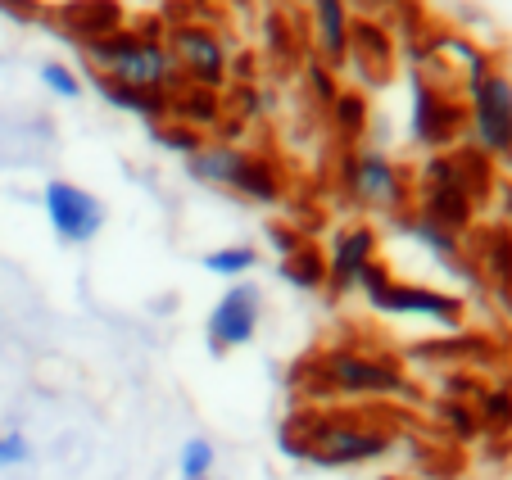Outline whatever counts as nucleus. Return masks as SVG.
I'll return each mask as SVG.
<instances>
[{"label":"nucleus","instance_id":"f257e3e1","mask_svg":"<svg viewBox=\"0 0 512 480\" xmlns=\"http://www.w3.org/2000/svg\"><path fill=\"white\" fill-rule=\"evenodd\" d=\"M277 444L295 462L340 471V467H363V462L386 458L395 449V431L349 413V408H295L281 422Z\"/></svg>","mask_w":512,"mask_h":480},{"label":"nucleus","instance_id":"f03ea898","mask_svg":"<svg viewBox=\"0 0 512 480\" xmlns=\"http://www.w3.org/2000/svg\"><path fill=\"white\" fill-rule=\"evenodd\" d=\"M82 55H87L91 77H105V82H118V87L155 91V96L168 100L186 87L182 73L168 59L164 19H127L118 32L82 46Z\"/></svg>","mask_w":512,"mask_h":480},{"label":"nucleus","instance_id":"7ed1b4c3","mask_svg":"<svg viewBox=\"0 0 512 480\" xmlns=\"http://www.w3.org/2000/svg\"><path fill=\"white\" fill-rule=\"evenodd\" d=\"M300 381L309 399H422L408 372L372 349H322L290 367V385Z\"/></svg>","mask_w":512,"mask_h":480},{"label":"nucleus","instance_id":"20e7f679","mask_svg":"<svg viewBox=\"0 0 512 480\" xmlns=\"http://www.w3.org/2000/svg\"><path fill=\"white\" fill-rule=\"evenodd\" d=\"M186 173L195 182L213 186V191H227L245 204H277L286 195V173L277 168V159L259 150H245V145H227V141H209L200 154L186 159Z\"/></svg>","mask_w":512,"mask_h":480},{"label":"nucleus","instance_id":"39448f33","mask_svg":"<svg viewBox=\"0 0 512 480\" xmlns=\"http://www.w3.org/2000/svg\"><path fill=\"white\" fill-rule=\"evenodd\" d=\"M340 191L363 213H386V218L413 213V173L372 145H354L340 154Z\"/></svg>","mask_w":512,"mask_h":480},{"label":"nucleus","instance_id":"423d86ee","mask_svg":"<svg viewBox=\"0 0 512 480\" xmlns=\"http://www.w3.org/2000/svg\"><path fill=\"white\" fill-rule=\"evenodd\" d=\"M363 299H368L377 313H390V317H422V322H435L445 331H463L467 322V299L463 295H449L440 286H422V281H404L390 272L386 259H377L363 281H358Z\"/></svg>","mask_w":512,"mask_h":480},{"label":"nucleus","instance_id":"0eeeda50","mask_svg":"<svg viewBox=\"0 0 512 480\" xmlns=\"http://www.w3.org/2000/svg\"><path fill=\"white\" fill-rule=\"evenodd\" d=\"M408 136L417 150L426 154H445L454 145H463L467 136V100H458V91H445L426 82L417 68H408Z\"/></svg>","mask_w":512,"mask_h":480},{"label":"nucleus","instance_id":"6e6552de","mask_svg":"<svg viewBox=\"0 0 512 480\" xmlns=\"http://www.w3.org/2000/svg\"><path fill=\"white\" fill-rule=\"evenodd\" d=\"M467 141L494 164H512V77L503 68H490L467 91Z\"/></svg>","mask_w":512,"mask_h":480},{"label":"nucleus","instance_id":"1a4fd4ad","mask_svg":"<svg viewBox=\"0 0 512 480\" xmlns=\"http://www.w3.org/2000/svg\"><path fill=\"white\" fill-rule=\"evenodd\" d=\"M164 46L173 68L182 73L186 87H204V91H223L227 73H232V46H227L209 23H168L164 28Z\"/></svg>","mask_w":512,"mask_h":480},{"label":"nucleus","instance_id":"9d476101","mask_svg":"<svg viewBox=\"0 0 512 480\" xmlns=\"http://www.w3.org/2000/svg\"><path fill=\"white\" fill-rule=\"evenodd\" d=\"M259 322H263V290L254 281H232L218 295V304L209 308L204 345H209L213 358H227L232 349H245L259 336Z\"/></svg>","mask_w":512,"mask_h":480},{"label":"nucleus","instance_id":"9b49d317","mask_svg":"<svg viewBox=\"0 0 512 480\" xmlns=\"http://www.w3.org/2000/svg\"><path fill=\"white\" fill-rule=\"evenodd\" d=\"M41 209H46L50 227H55V236L64 240V245H91L109 222L105 200H100L96 191H87V186L68 182V177L46 182V191H41Z\"/></svg>","mask_w":512,"mask_h":480},{"label":"nucleus","instance_id":"f8f14e48","mask_svg":"<svg viewBox=\"0 0 512 480\" xmlns=\"http://www.w3.org/2000/svg\"><path fill=\"white\" fill-rule=\"evenodd\" d=\"M381 259V231L372 222H345L331 231L327 245V299H345L358 290L363 272Z\"/></svg>","mask_w":512,"mask_h":480},{"label":"nucleus","instance_id":"ddd939ff","mask_svg":"<svg viewBox=\"0 0 512 480\" xmlns=\"http://www.w3.org/2000/svg\"><path fill=\"white\" fill-rule=\"evenodd\" d=\"M345 64L358 73L363 87H386V82H395L399 46H395V32L386 28V19H377V14H354Z\"/></svg>","mask_w":512,"mask_h":480},{"label":"nucleus","instance_id":"4468645a","mask_svg":"<svg viewBox=\"0 0 512 480\" xmlns=\"http://www.w3.org/2000/svg\"><path fill=\"white\" fill-rule=\"evenodd\" d=\"M304 14H309V46L313 59L327 68H345L349 55V28H354V5L349 0H304Z\"/></svg>","mask_w":512,"mask_h":480},{"label":"nucleus","instance_id":"2eb2a0df","mask_svg":"<svg viewBox=\"0 0 512 480\" xmlns=\"http://www.w3.org/2000/svg\"><path fill=\"white\" fill-rule=\"evenodd\" d=\"M55 23H59V32L73 37L78 46H91V41H100V37L123 28L127 14L118 0H64L55 10Z\"/></svg>","mask_w":512,"mask_h":480},{"label":"nucleus","instance_id":"dca6fc26","mask_svg":"<svg viewBox=\"0 0 512 480\" xmlns=\"http://www.w3.org/2000/svg\"><path fill=\"white\" fill-rule=\"evenodd\" d=\"M223 114H227V96L223 91H204V87H182L173 100H168V118L177 123L195 127V132L213 136L223 127Z\"/></svg>","mask_w":512,"mask_h":480},{"label":"nucleus","instance_id":"f3484780","mask_svg":"<svg viewBox=\"0 0 512 480\" xmlns=\"http://www.w3.org/2000/svg\"><path fill=\"white\" fill-rule=\"evenodd\" d=\"M331 118V132L340 136V145L345 150H354L363 136H368V123H372V96L363 87H340V96L331 100L327 109Z\"/></svg>","mask_w":512,"mask_h":480},{"label":"nucleus","instance_id":"a211bd4d","mask_svg":"<svg viewBox=\"0 0 512 480\" xmlns=\"http://www.w3.org/2000/svg\"><path fill=\"white\" fill-rule=\"evenodd\" d=\"M277 277L286 281V286H295V290L318 295V290H327V250H322L318 240H304L295 254L277 259Z\"/></svg>","mask_w":512,"mask_h":480},{"label":"nucleus","instance_id":"6ab92c4d","mask_svg":"<svg viewBox=\"0 0 512 480\" xmlns=\"http://www.w3.org/2000/svg\"><path fill=\"white\" fill-rule=\"evenodd\" d=\"M96 91H100V96H105L114 109L145 118L150 127L168 118V96H155V91H132V87H118V82H105V77H96Z\"/></svg>","mask_w":512,"mask_h":480},{"label":"nucleus","instance_id":"aec40b11","mask_svg":"<svg viewBox=\"0 0 512 480\" xmlns=\"http://www.w3.org/2000/svg\"><path fill=\"white\" fill-rule=\"evenodd\" d=\"M200 268L209 272V277L245 281L254 268H259V250H254V245H245V240H236V245H218V250H209L200 259Z\"/></svg>","mask_w":512,"mask_h":480},{"label":"nucleus","instance_id":"412c9836","mask_svg":"<svg viewBox=\"0 0 512 480\" xmlns=\"http://www.w3.org/2000/svg\"><path fill=\"white\" fill-rule=\"evenodd\" d=\"M476 417H481V431L508 435L512 431V385H494V390L476 394Z\"/></svg>","mask_w":512,"mask_h":480},{"label":"nucleus","instance_id":"4be33fe9","mask_svg":"<svg viewBox=\"0 0 512 480\" xmlns=\"http://www.w3.org/2000/svg\"><path fill=\"white\" fill-rule=\"evenodd\" d=\"M213 467H218V449H213L204 435H191L177 453V476L182 480H213Z\"/></svg>","mask_w":512,"mask_h":480},{"label":"nucleus","instance_id":"5701e85b","mask_svg":"<svg viewBox=\"0 0 512 480\" xmlns=\"http://www.w3.org/2000/svg\"><path fill=\"white\" fill-rule=\"evenodd\" d=\"M150 136H155L164 150L182 154V159H191V154H200L204 145H209V136L195 132V127H186V123H177V118H164V123H155V127H150Z\"/></svg>","mask_w":512,"mask_h":480},{"label":"nucleus","instance_id":"b1692460","mask_svg":"<svg viewBox=\"0 0 512 480\" xmlns=\"http://www.w3.org/2000/svg\"><path fill=\"white\" fill-rule=\"evenodd\" d=\"M41 87L59 100H78L82 91H87L82 87V77H78V68H68L64 59H46V64H41Z\"/></svg>","mask_w":512,"mask_h":480},{"label":"nucleus","instance_id":"393cba45","mask_svg":"<svg viewBox=\"0 0 512 480\" xmlns=\"http://www.w3.org/2000/svg\"><path fill=\"white\" fill-rule=\"evenodd\" d=\"M435 417H440L458 440H476V435H481V417H476V408L463 404V399H440V404H435Z\"/></svg>","mask_w":512,"mask_h":480},{"label":"nucleus","instance_id":"a878e982","mask_svg":"<svg viewBox=\"0 0 512 480\" xmlns=\"http://www.w3.org/2000/svg\"><path fill=\"white\" fill-rule=\"evenodd\" d=\"M304 87H309V96L318 100V109L327 114L331 100L340 96V82H336V68L318 64V59H304Z\"/></svg>","mask_w":512,"mask_h":480},{"label":"nucleus","instance_id":"bb28decb","mask_svg":"<svg viewBox=\"0 0 512 480\" xmlns=\"http://www.w3.org/2000/svg\"><path fill=\"white\" fill-rule=\"evenodd\" d=\"M268 240H272V250H277V259H286V254H295L309 240V231L295 227V222H268Z\"/></svg>","mask_w":512,"mask_h":480},{"label":"nucleus","instance_id":"cd10ccee","mask_svg":"<svg viewBox=\"0 0 512 480\" xmlns=\"http://www.w3.org/2000/svg\"><path fill=\"white\" fill-rule=\"evenodd\" d=\"M23 462H32V444H28V435H19V431H0V471H5V467H23Z\"/></svg>","mask_w":512,"mask_h":480},{"label":"nucleus","instance_id":"c85d7f7f","mask_svg":"<svg viewBox=\"0 0 512 480\" xmlns=\"http://www.w3.org/2000/svg\"><path fill=\"white\" fill-rule=\"evenodd\" d=\"M503 209H508V213H512V191H508V195H503Z\"/></svg>","mask_w":512,"mask_h":480},{"label":"nucleus","instance_id":"c756f323","mask_svg":"<svg viewBox=\"0 0 512 480\" xmlns=\"http://www.w3.org/2000/svg\"><path fill=\"white\" fill-rule=\"evenodd\" d=\"M268 5H295V0H268Z\"/></svg>","mask_w":512,"mask_h":480}]
</instances>
